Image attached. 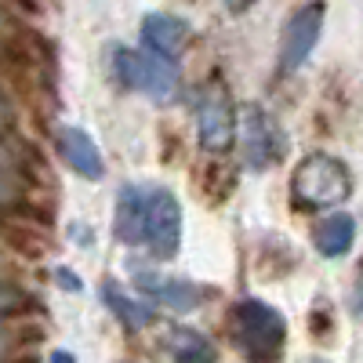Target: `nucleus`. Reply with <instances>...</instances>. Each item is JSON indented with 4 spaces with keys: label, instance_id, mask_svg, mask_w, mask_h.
Returning <instances> with one entry per match:
<instances>
[{
    "label": "nucleus",
    "instance_id": "obj_1",
    "mask_svg": "<svg viewBox=\"0 0 363 363\" xmlns=\"http://www.w3.org/2000/svg\"><path fill=\"white\" fill-rule=\"evenodd\" d=\"M291 193L309 207H335L352 193V178L335 157H309L291 178Z\"/></svg>",
    "mask_w": 363,
    "mask_h": 363
},
{
    "label": "nucleus",
    "instance_id": "obj_2",
    "mask_svg": "<svg viewBox=\"0 0 363 363\" xmlns=\"http://www.w3.org/2000/svg\"><path fill=\"white\" fill-rule=\"evenodd\" d=\"M236 335H240V349L255 359H272L280 349H284V338H287V327H284V316L265 306V301H240L236 306Z\"/></svg>",
    "mask_w": 363,
    "mask_h": 363
},
{
    "label": "nucleus",
    "instance_id": "obj_3",
    "mask_svg": "<svg viewBox=\"0 0 363 363\" xmlns=\"http://www.w3.org/2000/svg\"><path fill=\"white\" fill-rule=\"evenodd\" d=\"M182 244V207L174 193L153 186L145 189V211H142V247H149L157 258H174Z\"/></svg>",
    "mask_w": 363,
    "mask_h": 363
},
{
    "label": "nucleus",
    "instance_id": "obj_4",
    "mask_svg": "<svg viewBox=\"0 0 363 363\" xmlns=\"http://www.w3.org/2000/svg\"><path fill=\"white\" fill-rule=\"evenodd\" d=\"M113 69L135 91H145L149 99H171L174 95V69L167 58L153 55V51H131V48H116L113 51Z\"/></svg>",
    "mask_w": 363,
    "mask_h": 363
},
{
    "label": "nucleus",
    "instance_id": "obj_5",
    "mask_svg": "<svg viewBox=\"0 0 363 363\" xmlns=\"http://www.w3.org/2000/svg\"><path fill=\"white\" fill-rule=\"evenodd\" d=\"M323 18H327V4L323 0H309L301 4L287 26H284V40H280V69L284 73H294L309 62V55L323 33Z\"/></svg>",
    "mask_w": 363,
    "mask_h": 363
},
{
    "label": "nucleus",
    "instance_id": "obj_6",
    "mask_svg": "<svg viewBox=\"0 0 363 363\" xmlns=\"http://www.w3.org/2000/svg\"><path fill=\"white\" fill-rule=\"evenodd\" d=\"M240 145H244V160L258 171L280 164L284 149H287L284 128L277 124V116L258 106H247L244 116H240Z\"/></svg>",
    "mask_w": 363,
    "mask_h": 363
},
{
    "label": "nucleus",
    "instance_id": "obj_7",
    "mask_svg": "<svg viewBox=\"0 0 363 363\" xmlns=\"http://www.w3.org/2000/svg\"><path fill=\"white\" fill-rule=\"evenodd\" d=\"M200 142L203 149H215V153H222L233 142V106L222 87L207 91L200 99Z\"/></svg>",
    "mask_w": 363,
    "mask_h": 363
},
{
    "label": "nucleus",
    "instance_id": "obj_8",
    "mask_svg": "<svg viewBox=\"0 0 363 363\" xmlns=\"http://www.w3.org/2000/svg\"><path fill=\"white\" fill-rule=\"evenodd\" d=\"M135 284L142 294L164 301L174 313H193L200 306V287H193L189 280H174V277H157V272H135Z\"/></svg>",
    "mask_w": 363,
    "mask_h": 363
},
{
    "label": "nucleus",
    "instance_id": "obj_9",
    "mask_svg": "<svg viewBox=\"0 0 363 363\" xmlns=\"http://www.w3.org/2000/svg\"><path fill=\"white\" fill-rule=\"evenodd\" d=\"M142 40L153 55H160V58L171 62L189 40V22H182L174 15H145L142 18Z\"/></svg>",
    "mask_w": 363,
    "mask_h": 363
},
{
    "label": "nucleus",
    "instance_id": "obj_10",
    "mask_svg": "<svg viewBox=\"0 0 363 363\" xmlns=\"http://www.w3.org/2000/svg\"><path fill=\"white\" fill-rule=\"evenodd\" d=\"M58 149H62V157L69 160V167L84 178H102L106 174V164H102V153H99V145L91 142L87 131L80 128H58Z\"/></svg>",
    "mask_w": 363,
    "mask_h": 363
},
{
    "label": "nucleus",
    "instance_id": "obj_11",
    "mask_svg": "<svg viewBox=\"0 0 363 363\" xmlns=\"http://www.w3.org/2000/svg\"><path fill=\"white\" fill-rule=\"evenodd\" d=\"M352 240H356V218L352 215H330L316 229V247L327 258H342L352 247Z\"/></svg>",
    "mask_w": 363,
    "mask_h": 363
},
{
    "label": "nucleus",
    "instance_id": "obj_12",
    "mask_svg": "<svg viewBox=\"0 0 363 363\" xmlns=\"http://www.w3.org/2000/svg\"><path fill=\"white\" fill-rule=\"evenodd\" d=\"M167 349L178 363H215L218 359V349L203 335H196V330H171Z\"/></svg>",
    "mask_w": 363,
    "mask_h": 363
},
{
    "label": "nucleus",
    "instance_id": "obj_13",
    "mask_svg": "<svg viewBox=\"0 0 363 363\" xmlns=\"http://www.w3.org/2000/svg\"><path fill=\"white\" fill-rule=\"evenodd\" d=\"M102 294H106V301L113 306V313H116L120 320H124L128 327H145L149 320H153V309H142L138 301H131L128 294H120V291H116L113 284H109V287H106Z\"/></svg>",
    "mask_w": 363,
    "mask_h": 363
},
{
    "label": "nucleus",
    "instance_id": "obj_14",
    "mask_svg": "<svg viewBox=\"0 0 363 363\" xmlns=\"http://www.w3.org/2000/svg\"><path fill=\"white\" fill-rule=\"evenodd\" d=\"M26 309V294L8 287V284H0V316H11V313H22Z\"/></svg>",
    "mask_w": 363,
    "mask_h": 363
},
{
    "label": "nucleus",
    "instance_id": "obj_15",
    "mask_svg": "<svg viewBox=\"0 0 363 363\" xmlns=\"http://www.w3.org/2000/svg\"><path fill=\"white\" fill-rule=\"evenodd\" d=\"M58 284H66L69 291H80V284H77V277H73L69 269H58Z\"/></svg>",
    "mask_w": 363,
    "mask_h": 363
},
{
    "label": "nucleus",
    "instance_id": "obj_16",
    "mask_svg": "<svg viewBox=\"0 0 363 363\" xmlns=\"http://www.w3.org/2000/svg\"><path fill=\"white\" fill-rule=\"evenodd\" d=\"M225 4H229V11H247L251 0H225Z\"/></svg>",
    "mask_w": 363,
    "mask_h": 363
},
{
    "label": "nucleus",
    "instance_id": "obj_17",
    "mask_svg": "<svg viewBox=\"0 0 363 363\" xmlns=\"http://www.w3.org/2000/svg\"><path fill=\"white\" fill-rule=\"evenodd\" d=\"M51 359H55V363H73V356H69V352H55Z\"/></svg>",
    "mask_w": 363,
    "mask_h": 363
},
{
    "label": "nucleus",
    "instance_id": "obj_18",
    "mask_svg": "<svg viewBox=\"0 0 363 363\" xmlns=\"http://www.w3.org/2000/svg\"><path fill=\"white\" fill-rule=\"evenodd\" d=\"M313 363H320V359H313Z\"/></svg>",
    "mask_w": 363,
    "mask_h": 363
}]
</instances>
